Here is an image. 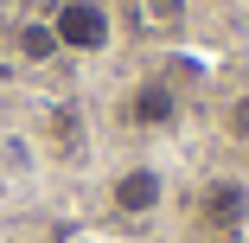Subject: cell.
<instances>
[{
	"instance_id": "obj_1",
	"label": "cell",
	"mask_w": 249,
	"mask_h": 243,
	"mask_svg": "<svg viewBox=\"0 0 249 243\" xmlns=\"http://www.w3.org/2000/svg\"><path fill=\"white\" fill-rule=\"evenodd\" d=\"M52 38H58V52L103 58L109 45H115V19H109L103 0H58V13H52Z\"/></svg>"
},
{
	"instance_id": "obj_2",
	"label": "cell",
	"mask_w": 249,
	"mask_h": 243,
	"mask_svg": "<svg viewBox=\"0 0 249 243\" xmlns=\"http://www.w3.org/2000/svg\"><path fill=\"white\" fill-rule=\"evenodd\" d=\"M192 211H198V224H205L211 237H236V230L249 224V179H236V173L205 179L198 199H192Z\"/></svg>"
},
{
	"instance_id": "obj_3",
	"label": "cell",
	"mask_w": 249,
	"mask_h": 243,
	"mask_svg": "<svg viewBox=\"0 0 249 243\" xmlns=\"http://www.w3.org/2000/svg\"><path fill=\"white\" fill-rule=\"evenodd\" d=\"M122 122H128L134 134H160V128H173V122H179V90H173L166 77H141V83H128V96H122Z\"/></svg>"
},
{
	"instance_id": "obj_4",
	"label": "cell",
	"mask_w": 249,
	"mask_h": 243,
	"mask_svg": "<svg viewBox=\"0 0 249 243\" xmlns=\"http://www.w3.org/2000/svg\"><path fill=\"white\" fill-rule=\"evenodd\" d=\"M109 205H115L122 218H154V211L166 205V173H160V167H128V173H115Z\"/></svg>"
},
{
	"instance_id": "obj_5",
	"label": "cell",
	"mask_w": 249,
	"mask_h": 243,
	"mask_svg": "<svg viewBox=\"0 0 249 243\" xmlns=\"http://www.w3.org/2000/svg\"><path fill=\"white\" fill-rule=\"evenodd\" d=\"M224 134L230 141H249V90H236L230 103H224Z\"/></svg>"
},
{
	"instance_id": "obj_6",
	"label": "cell",
	"mask_w": 249,
	"mask_h": 243,
	"mask_svg": "<svg viewBox=\"0 0 249 243\" xmlns=\"http://www.w3.org/2000/svg\"><path fill=\"white\" fill-rule=\"evenodd\" d=\"M19 52H26V58H52V52H58L52 26H26V32H19Z\"/></svg>"
},
{
	"instance_id": "obj_7",
	"label": "cell",
	"mask_w": 249,
	"mask_h": 243,
	"mask_svg": "<svg viewBox=\"0 0 249 243\" xmlns=\"http://www.w3.org/2000/svg\"><path fill=\"white\" fill-rule=\"evenodd\" d=\"M154 13L160 19H179V0H154Z\"/></svg>"
}]
</instances>
